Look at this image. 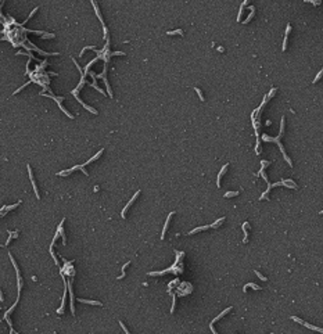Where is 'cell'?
<instances>
[{"label":"cell","mask_w":323,"mask_h":334,"mask_svg":"<svg viewBox=\"0 0 323 334\" xmlns=\"http://www.w3.org/2000/svg\"><path fill=\"white\" fill-rule=\"evenodd\" d=\"M139 194H140V190H137V191H136V193H135V196H133V197H132L130 200H129V203L126 204V207H125V208L122 209V214H121V216H122L123 219L126 218V211H128V209H129V208H130V207H132V204L135 203V200H136V198L139 197Z\"/></svg>","instance_id":"obj_1"},{"label":"cell","mask_w":323,"mask_h":334,"mask_svg":"<svg viewBox=\"0 0 323 334\" xmlns=\"http://www.w3.org/2000/svg\"><path fill=\"white\" fill-rule=\"evenodd\" d=\"M27 168H28V173H29V179H31V183H32V186H33V190H35V194H36V197H38V200L40 198V196H39V190H38V186H36V183H35V179H33V175H32V169H31V166L29 165H27Z\"/></svg>","instance_id":"obj_2"},{"label":"cell","mask_w":323,"mask_h":334,"mask_svg":"<svg viewBox=\"0 0 323 334\" xmlns=\"http://www.w3.org/2000/svg\"><path fill=\"white\" fill-rule=\"evenodd\" d=\"M174 214H175V212H171V214L168 215V218H167V222H165V225H164V229H162L161 240H164V239H165V233H167V230H168V226H169V223H171V218H172V216H174Z\"/></svg>","instance_id":"obj_3"},{"label":"cell","mask_w":323,"mask_h":334,"mask_svg":"<svg viewBox=\"0 0 323 334\" xmlns=\"http://www.w3.org/2000/svg\"><path fill=\"white\" fill-rule=\"evenodd\" d=\"M227 166H229V164H226L225 166H222V171L218 173V179H216V186H218V187H221V179H222V176H223L225 173H226Z\"/></svg>","instance_id":"obj_4"},{"label":"cell","mask_w":323,"mask_h":334,"mask_svg":"<svg viewBox=\"0 0 323 334\" xmlns=\"http://www.w3.org/2000/svg\"><path fill=\"white\" fill-rule=\"evenodd\" d=\"M232 309H233V308H232V306H229V308H227V309H225V310H223V312H221V313H219V315H218V316H216V317H215V319H214V320H212V322H211V324H210V327H211V326H212V324H214V323H215V322H218V320H219V319H222V317H223V316H225V315H226V313H227V312H230V310H232Z\"/></svg>","instance_id":"obj_5"},{"label":"cell","mask_w":323,"mask_h":334,"mask_svg":"<svg viewBox=\"0 0 323 334\" xmlns=\"http://www.w3.org/2000/svg\"><path fill=\"white\" fill-rule=\"evenodd\" d=\"M207 229H210V226H200V227H196V229L190 230V232H189L187 234H189V236H193V234H196V233L203 232V230H207Z\"/></svg>","instance_id":"obj_6"},{"label":"cell","mask_w":323,"mask_h":334,"mask_svg":"<svg viewBox=\"0 0 323 334\" xmlns=\"http://www.w3.org/2000/svg\"><path fill=\"white\" fill-rule=\"evenodd\" d=\"M302 326H305V327H308L309 330H313V331H317V333H323V328L322 327H316V326H312V324H309V323H302Z\"/></svg>","instance_id":"obj_7"},{"label":"cell","mask_w":323,"mask_h":334,"mask_svg":"<svg viewBox=\"0 0 323 334\" xmlns=\"http://www.w3.org/2000/svg\"><path fill=\"white\" fill-rule=\"evenodd\" d=\"M92 6L94 7V10H96V15L99 17V20L101 21V24H103V27H104V20L101 18V14H100V10H99V6H97V3L96 2H92Z\"/></svg>","instance_id":"obj_8"},{"label":"cell","mask_w":323,"mask_h":334,"mask_svg":"<svg viewBox=\"0 0 323 334\" xmlns=\"http://www.w3.org/2000/svg\"><path fill=\"white\" fill-rule=\"evenodd\" d=\"M250 10H251V13H250V15H248L247 18H245L244 21H243V24H248V22L251 21L252 18H254V15H255V9H254V7H250Z\"/></svg>","instance_id":"obj_9"},{"label":"cell","mask_w":323,"mask_h":334,"mask_svg":"<svg viewBox=\"0 0 323 334\" xmlns=\"http://www.w3.org/2000/svg\"><path fill=\"white\" fill-rule=\"evenodd\" d=\"M247 226H250L248 222H244V225H243V232H244V240H243V243H247V241H248V232H247Z\"/></svg>","instance_id":"obj_10"},{"label":"cell","mask_w":323,"mask_h":334,"mask_svg":"<svg viewBox=\"0 0 323 334\" xmlns=\"http://www.w3.org/2000/svg\"><path fill=\"white\" fill-rule=\"evenodd\" d=\"M78 301L79 302H83V304H92V305H99V306H101V302L100 301H90V299H82V298H78Z\"/></svg>","instance_id":"obj_11"},{"label":"cell","mask_w":323,"mask_h":334,"mask_svg":"<svg viewBox=\"0 0 323 334\" xmlns=\"http://www.w3.org/2000/svg\"><path fill=\"white\" fill-rule=\"evenodd\" d=\"M63 223H64V219H63V222L60 223V226H58V230L57 232L60 233L61 236H63V244L65 245V243H67V239H65V234H64V230H63Z\"/></svg>","instance_id":"obj_12"},{"label":"cell","mask_w":323,"mask_h":334,"mask_svg":"<svg viewBox=\"0 0 323 334\" xmlns=\"http://www.w3.org/2000/svg\"><path fill=\"white\" fill-rule=\"evenodd\" d=\"M103 152H104V148H101V150H100V151H99V152H97V154H96V155H94V157H92V158H90V159H89V161H86V164H83V165H87V164H90V162H93V161H96V159H97V158H99V157H100V155H101V154H103Z\"/></svg>","instance_id":"obj_13"},{"label":"cell","mask_w":323,"mask_h":334,"mask_svg":"<svg viewBox=\"0 0 323 334\" xmlns=\"http://www.w3.org/2000/svg\"><path fill=\"white\" fill-rule=\"evenodd\" d=\"M129 265H130V261H128V262H126L125 265L122 266V274H121V276H118V277H117L118 280H121V279H123V277H125V274H126V273H125V272H126V268H128Z\"/></svg>","instance_id":"obj_14"},{"label":"cell","mask_w":323,"mask_h":334,"mask_svg":"<svg viewBox=\"0 0 323 334\" xmlns=\"http://www.w3.org/2000/svg\"><path fill=\"white\" fill-rule=\"evenodd\" d=\"M225 219H226V218H225V216H223V218H219L218 221H215V223H212V225H211L210 227H214V229H216V227H219V226H221V223H222V222L225 221Z\"/></svg>","instance_id":"obj_15"},{"label":"cell","mask_w":323,"mask_h":334,"mask_svg":"<svg viewBox=\"0 0 323 334\" xmlns=\"http://www.w3.org/2000/svg\"><path fill=\"white\" fill-rule=\"evenodd\" d=\"M248 287H250V288H254V290H262L261 287H258L257 284H254V283H248V284H245V286H244V291H247V288H248Z\"/></svg>","instance_id":"obj_16"},{"label":"cell","mask_w":323,"mask_h":334,"mask_svg":"<svg viewBox=\"0 0 323 334\" xmlns=\"http://www.w3.org/2000/svg\"><path fill=\"white\" fill-rule=\"evenodd\" d=\"M239 193H240L239 190H236V191H227V193H225V197H226V198H230V197H234V196H239Z\"/></svg>","instance_id":"obj_17"},{"label":"cell","mask_w":323,"mask_h":334,"mask_svg":"<svg viewBox=\"0 0 323 334\" xmlns=\"http://www.w3.org/2000/svg\"><path fill=\"white\" fill-rule=\"evenodd\" d=\"M81 104H82V105H83V107H85V108H86V110H87V111H90V112H92V114H94V115H96V114H97V111H96V110H94V108H92V107H90V105H87V104H85V103H83V101H82V103H81Z\"/></svg>","instance_id":"obj_18"},{"label":"cell","mask_w":323,"mask_h":334,"mask_svg":"<svg viewBox=\"0 0 323 334\" xmlns=\"http://www.w3.org/2000/svg\"><path fill=\"white\" fill-rule=\"evenodd\" d=\"M276 92H277V89H276V87H273V89H270V92H269V93H268V94H266V97H268V99H272L273 96L276 94Z\"/></svg>","instance_id":"obj_19"},{"label":"cell","mask_w":323,"mask_h":334,"mask_svg":"<svg viewBox=\"0 0 323 334\" xmlns=\"http://www.w3.org/2000/svg\"><path fill=\"white\" fill-rule=\"evenodd\" d=\"M194 90L197 92V94H198V97H200L201 101H204V94H203V92H201V89H198V87H194Z\"/></svg>","instance_id":"obj_20"},{"label":"cell","mask_w":323,"mask_h":334,"mask_svg":"<svg viewBox=\"0 0 323 334\" xmlns=\"http://www.w3.org/2000/svg\"><path fill=\"white\" fill-rule=\"evenodd\" d=\"M254 272H255V274H257L258 277H259V280H262V281H266V280H268V279L265 277V276H263L262 273H259V272H258V270H254Z\"/></svg>","instance_id":"obj_21"},{"label":"cell","mask_w":323,"mask_h":334,"mask_svg":"<svg viewBox=\"0 0 323 334\" xmlns=\"http://www.w3.org/2000/svg\"><path fill=\"white\" fill-rule=\"evenodd\" d=\"M322 75H323V71H322V69H320V71H319V74L316 75V78H315L313 81H312V83H316V82H319V79H320V78H322Z\"/></svg>","instance_id":"obj_22"},{"label":"cell","mask_w":323,"mask_h":334,"mask_svg":"<svg viewBox=\"0 0 323 334\" xmlns=\"http://www.w3.org/2000/svg\"><path fill=\"white\" fill-rule=\"evenodd\" d=\"M178 33H183V31H182V29H176V31H169V32H167V35H178Z\"/></svg>","instance_id":"obj_23"},{"label":"cell","mask_w":323,"mask_h":334,"mask_svg":"<svg viewBox=\"0 0 323 334\" xmlns=\"http://www.w3.org/2000/svg\"><path fill=\"white\" fill-rule=\"evenodd\" d=\"M261 166H262V169H265L266 166H270V161H261Z\"/></svg>","instance_id":"obj_24"},{"label":"cell","mask_w":323,"mask_h":334,"mask_svg":"<svg viewBox=\"0 0 323 334\" xmlns=\"http://www.w3.org/2000/svg\"><path fill=\"white\" fill-rule=\"evenodd\" d=\"M291 320H294V322L299 323V324H302V323H304V320H301L299 317H297V316H291Z\"/></svg>","instance_id":"obj_25"},{"label":"cell","mask_w":323,"mask_h":334,"mask_svg":"<svg viewBox=\"0 0 323 334\" xmlns=\"http://www.w3.org/2000/svg\"><path fill=\"white\" fill-rule=\"evenodd\" d=\"M119 324H121V327H122V328H123V331H125V333H126V334H130V333H129V330H128V328H126V326H125V323H123V322H121V320H119Z\"/></svg>","instance_id":"obj_26"},{"label":"cell","mask_w":323,"mask_h":334,"mask_svg":"<svg viewBox=\"0 0 323 334\" xmlns=\"http://www.w3.org/2000/svg\"><path fill=\"white\" fill-rule=\"evenodd\" d=\"M0 301H4V297H3V291L0 290Z\"/></svg>","instance_id":"obj_27"},{"label":"cell","mask_w":323,"mask_h":334,"mask_svg":"<svg viewBox=\"0 0 323 334\" xmlns=\"http://www.w3.org/2000/svg\"><path fill=\"white\" fill-rule=\"evenodd\" d=\"M0 247H4V245H2V244H0Z\"/></svg>","instance_id":"obj_28"}]
</instances>
